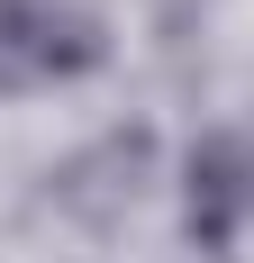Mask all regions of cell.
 Segmentation results:
<instances>
[{"mask_svg":"<svg viewBox=\"0 0 254 263\" xmlns=\"http://www.w3.org/2000/svg\"><path fill=\"white\" fill-rule=\"evenodd\" d=\"M245 218H254V145L245 136H200V145H191V191H182L191 245L227 254Z\"/></svg>","mask_w":254,"mask_h":263,"instance_id":"obj_2","label":"cell"},{"mask_svg":"<svg viewBox=\"0 0 254 263\" xmlns=\"http://www.w3.org/2000/svg\"><path fill=\"white\" fill-rule=\"evenodd\" d=\"M100 64V18L64 0H0V91H55Z\"/></svg>","mask_w":254,"mask_h":263,"instance_id":"obj_1","label":"cell"}]
</instances>
